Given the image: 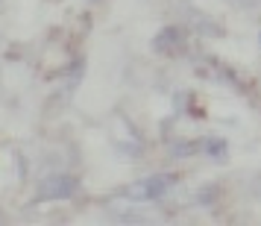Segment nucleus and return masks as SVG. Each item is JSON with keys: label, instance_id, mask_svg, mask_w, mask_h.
Instances as JSON below:
<instances>
[{"label": "nucleus", "instance_id": "obj_1", "mask_svg": "<svg viewBox=\"0 0 261 226\" xmlns=\"http://www.w3.org/2000/svg\"><path fill=\"white\" fill-rule=\"evenodd\" d=\"M173 185H176V177L173 173H155V177L138 179L132 185H123L120 188V197H126L132 203H153V200H162Z\"/></svg>", "mask_w": 261, "mask_h": 226}, {"label": "nucleus", "instance_id": "obj_5", "mask_svg": "<svg viewBox=\"0 0 261 226\" xmlns=\"http://www.w3.org/2000/svg\"><path fill=\"white\" fill-rule=\"evenodd\" d=\"M194 150H197V144H191V141H185V144H173V147H170V153L176 156V159H185V156H191Z\"/></svg>", "mask_w": 261, "mask_h": 226}, {"label": "nucleus", "instance_id": "obj_7", "mask_svg": "<svg viewBox=\"0 0 261 226\" xmlns=\"http://www.w3.org/2000/svg\"><path fill=\"white\" fill-rule=\"evenodd\" d=\"M258 44H261V33H258Z\"/></svg>", "mask_w": 261, "mask_h": 226}, {"label": "nucleus", "instance_id": "obj_4", "mask_svg": "<svg viewBox=\"0 0 261 226\" xmlns=\"http://www.w3.org/2000/svg\"><path fill=\"white\" fill-rule=\"evenodd\" d=\"M202 150H205V156H212L217 162H223L226 156H229V147H226L223 138H205L202 141Z\"/></svg>", "mask_w": 261, "mask_h": 226}, {"label": "nucleus", "instance_id": "obj_6", "mask_svg": "<svg viewBox=\"0 0 261 226\" xmlns=\"http://www.w3.org/2000/svg\"><path fill=\"white\" fill-rule=\"evenodd\" d=\"M238 3H241V6H252V3H255V0H238Z\"/></svg>", "mask_w": 261, "mask_h": 226}, {"label": "nucleus", "instance_id": "obj_3", "mask_svg": "<svg viewBox=\"0 0 261 226\" xmlns=\"http://www.w3.org/2000/svg\"><path fill=\"white\" fill-rule=\"evenodd\" d=\"M153 47L159 53H167V56H173L179 50L185 47V33L179 30V27H165V30H159V36H155Z\"/></svg>", "mask_w": 261, "mask_h": 226}, {"label": "nucleus", "instance_id": "obj_2", "mask_svg": "<svg viewBox=\"0 0 261 226\" xmlns=\"http://www.w3.org/2000/svg\"><path fill=\"white\" fill-rule=\"evenodd\" d=\"M80 191V179L68 173H50L38 185V200H71Z\"/></svg>", "mask_w": 261, "mask_h": 226}]
</instances>
